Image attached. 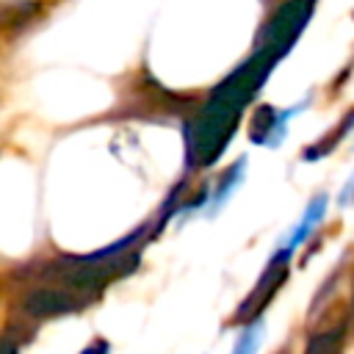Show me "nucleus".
<instances>
[{"label": "nucleus", "mask_w": 354, "mask_h": 354, "mask_svg": "<svg viewBox=\"0 0 354 354\" xmlns=\"http://www.w3.org/2000/svg\"><path fill=\"white\" fill-rule=\"evenodd\" d=\"M288 263H290V249H288V252H279V254L266 266V274L260 277V282L254 285V290L246 296V301H243L241 310L235 313V321H249V318H254V315L268 304V299L279 290V285H282L285 277H288Z\"/></svg>", "instance_id": "obj_1"}, {"label": "nucleus", "mask_w": 354, "mask_h": 354, "mask_svg": "<svg viewBox=\"0 0 354 354\" xmlns=\"http://www.w3.org/2000/svg\"><path fill=\"white\" fill-rule=\"evenodd\" d=\"M343 343H346V310L335 304L315 321L304 354H343Z\"/></svg>", "instance_id": "obj_2"}, {"label": "nucleus", "mask_w": 354, "mask_h": 354, "mask_svg": "<svg viewBox=\"0 0 354 354\" xmlns=\"http://www.w3.org/2000/svg\"><path fill=\"white\" fill-rule=\"evenodd\" d=\"M324 207H326V196H315V202H313V207H307V213H304V221H301V227L296 230V235H293V241L288 243V249H293V246H299L301 243V238H307V232L315 227V221L321 218V213H324Z\"/></svg>", "instance_id": "obj_3"}, {"label": "nucleus", "mask_w": 354, "mask_h": 354, "mask_svg": "<svg viewBox=\"0 0 354 354\" xmlns=\"http://www.w3.org/2000/svg\"><path fill=\"white\" fill-rule=\"evenodd\" d=\"M257 337H260V326H249V329L243 332V337L238 340L235 354H252V351L257 348Z\"/></svg>", "instance_id": "obj_4"}, {"label": "nucleus", "mask_w": 354, "mask_h": 354, "mask_svg": "<svg viewBox=\"0 0 354 354\" xmlns=\"http://www.w3.org/2000/svg\"><path fill=\"white\" fill-rule=\"evenodd\" d=\"M351 318H354V299H351Z\"/></svg>", "instance_id": "obj_5"}]
</instances>
